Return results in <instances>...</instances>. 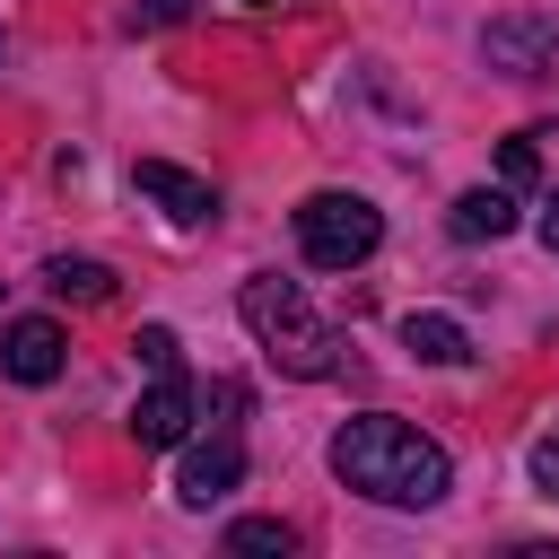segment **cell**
Masks as SVG:
<instances>
[{
  "instance_id": "obj_11",
  "label": "cell",
  "mask_w": 559,
  "mask_h": 559,
  "mask_svg": "<svg viewBox=\"0 0 559 559\" xmlns=\"http://www.w3.org/2000/svg\"><path fill=\"white\" fill-rule=\"evenodd\" d=\"M507 227H515V201H507V192H463V201H454V236H463V245L507 236Z\"/></svg>"
},
{
  "instance_id": "obj_4",
  "label": "cell",
  "mask_w": 559,
  "mask_h": 559,
  "mask_svg": "<svg viewBox=\"0 0 559 559\" xmlns=\"http://www.w3.org/2000/svg\"><path fill=\"white\" fill-rule=\"evenodd\" d=\"M61 358H70L61 323H44V314L0 323V376H17V384H52V376H61Z\"/></svg>"
},
{
  "instance_id": "obj_7",
  "label": "cell",
  "mask_w": 559,
  "mask_h": 559,
  "mask_svg": "<svg viewBox=\"0 0 559 559\" xmlns=\"http://www.w3.org/2000/svg\"><path fill=\"white\" fill-rule=\"evenodd\" d=\"M236 480H245V445H236V437H210V445H192V454H183L175 498H183V507H218Z\"/></svg>"
},
{
  "instance_id": "obj_10",
  "label": "cell",
  "mask_w": 559,
  "mask_h": 559,
  "mask_svg": "<svg viewBox=\"0 0 559 559\" xmlns=\"http://www.w3.org/2000/svg\"><path fill=\"white\" fill-rule=\"evenodd\" d=\"M402 341H411V358H428V367L472 358V341H463V323H454V314H411V323H402Z\"/></svg>"
},
{
  "instance_id": "obj_18",
  "label": "cell",
  "mask_w": 559,
  "mask_h": 559,
  "mask_svg": "<svg viewBox=\"0 0 559 559\" xmlns=\"http://www.w3.org/2000/svg\"><path fill=\"white\" fill-rule=\"evenodd\" d=\"M245 9H271V0H245Z\"/></svg>"
},
{
  "instance_id": "obj_17",
  "label": "cell",
  "mask_w": 559,
  "mask_h": 559,
  "mask_svg": "<svg viewBox=\"0 0 559 559\" xmlns=\"http://www.w3.org/2000/svg\"><path fill=\"white\" fill-rule=\"evenodd\" d=\"M542 245L559 253V192H550V210H542Z\"/></svg>"
},
{
  "instance_id": "obj_6",
  "label": "cell",
  "mask_w": 559,
  "mask_h": 559,
  "mask_svg": "<svg viewBox=\"0 0 559 559\" xmlns=\"http://www.w3.org/2000/svg\"><path fill=\"white\" fill-rule=\"evenodd\" d=\"M183 428H192V376H183V367H166V376L140 393L131 437H140V445H183Z\"/></svg>"
},
{
  "instance_id": "obj_9",
  "label": "cell",
  "mask_w": 559,
  "mask_h": 559,
  "mask_svg": "<svg viewBox=\"0 0 559 559\" xmlns=\"http://www.w3.org/2000/svg\"><path fill=\"white\" fill-rule=\"evenodd\" d=\"M44 288L70 297V306H105V297H114V271H105V262H79V253H52V262H44Z\"/></svg>"
},
{
  "instance_id": "obj_5",
  "label": "cell",
  "mask_w": 559,
  "mask_h": 559,
  "mask_svg": "<svg viewBox=\"0 0 559 559\" xmlns=\"http://www.w3.org/2000/svg\"><path fill=\"white\" fill-rule=\"evenodd\" d=\"M480 52H489V70H515V79H533V70L559 52V17H498V26L480 35Z\"/></svg>"
},
{
  "instance_id": "obj_3",
  "label": "cell",
  "mask_w": 559,
  "mask_h": 559,
  "mask_svg": "<svg viewBox=\"0 0 559 559\" xmlns=\"http://www.w3.org/2000/svg\"><path fill=\"white\" fill-rule=\"evenodd\" d=\"M376 245H384L376 201H358V192H314V201H297V253H306L314 271H349V262H367Z\"/></svg>"
},
{
  "instance_id": "obj_16",
  "label": "cell",
  "mask_w": 559,
  "mask_h": 559,
  "mask_svg": "<svg viewBox=\"0 0 559 559\" xmlns=\"http://www.w3.org/2000/svg\"><path fill=\"white\" fill-rule=\"evenodd\" d=\"M183 9H192V0H148V9H140V17H148V26H175V17H183Z\"/></svg>"
},
{
  "instance_id": "obj_8",
  "label": "cell",
  "mask_w": 559,
  "mask_h": 559,
  "mask_svg": "<svg viewBox=\"0 0 559 559\" xmlns=\"http://www.w3.org/2000/svg\"><path fill=\"white\" fill-rule=\"evenodd\" d=\"M131 183H140V192H148V201H157L166 218H183V227H201V218L218 210V192H210L201 175H183V166H166V157H140V166H131Z\"/></svg>"
},
{
  "instance_id": "obj_2",
  "label": "cell",
  "mask_w": 559,
  "mask_h": 559,
  "mask_svg": "<svg viewBox=\"0 0 559 559\" xmlns=\"http://www.w3.org/2000/svg\"><path fill=\"white\" fill-rule=\"evenodd\" d=\"M236 314H245V332L280 358V376H332L341 367V332L280 280V271H262V280H245V297H236Z\"/></svg>"
},
{
  "instance_id": "obj_14",
  "label": "cell",
  "mask_w": 559,
  "mask_h": 559,
  "mask_svg": "<svg viewBox=\"0 0 559 559\" xmlns=\"http://www.w3.org/2000/svg\"><path fill=\"white\" fill-rule=\"evenodd\" d=\"M131 349L148 358V376H166V367H175V332H166V323H148V332L131 341Z\"/></svg>"
},
{
  "instance_id": "obj_1",
  "label": "cell",
  "mask_w": 559,
  "mask_h": 559,
  "mask_svg": "<svg viewBox=\"0 0 559 559\" xmlns=\"http://www.w3.org/2000/svg\"><path fill=\"white\" fill-rule=\"evenodd\" d=\"M332 472H341V489H358V498H376V507H437L445 480H454L445 445H428V437H419L411 419H393V411L341 419Z\"/></svg>"
},
{
  "instance_id": "obj_13",
  "label": "cell",
  "mask_w": 559,
  "mask_h": 559,
  "mask_svg": "<svg viewBox=\"0 0 559 559\" xmlns=\"http://www.w3.org/2000/svg\"><path fill=\"white\" fill-rule=\"evenodd\" d=\"M524 463H533V489H542V498H559V428H550V437H533V454H524Z\"/></svg>"
},
{
  "instance_id": "obj_12",
  "label": "cell",
  "mask_w": 559,
  "mask_h": 559,
  "mask_svg": "<svg viewBox=\"0 0 559 559\" xmlns=\"http://www.w3.org/2000/svg\"><path fill=\"white\" fill-rule=\"evenodd\" d=\"M227 550H253V559H288V550H297V524H280V515H245V524H227Z\"/></svg>"
},
{
  "instance_id": "obj_15",
  "label": "cell",
  "mask_w": 559,
  "mask_h": 559,
  "mask_svg": "<svg viewBox=\"0 0 559 559\" xmlns=\"http://www.w3.org/2000/svg\"><path fill=\"white\" fill-rule=\"evenodd\" d=\"M498 166H507V183H533V166H542V148H533V140H507V148H498Z\"/></svg>"
}]
</instances>
